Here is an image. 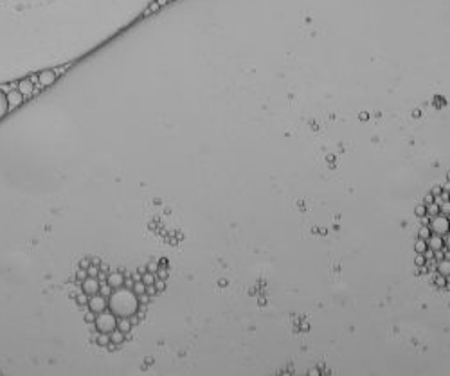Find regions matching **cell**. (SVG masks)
<instances>
[{"mask_svg": "<svg viewBox=\"0 0 450 376\" xmlns=\"http://www.w3.org/2000/svg\"><path fill=\"white\" fill-rule=\"evenodd\" d=\"M115 326H117V320H115V315L112 313V312H101V313L96 315V320H94L96 331L110 333L112 329H115Z\"/></svg>", "mask_w": 450, "mask_h": 376, "instance_id": "3", "label": "cell"}, {"mask_svg": "<svg viewBox=\"0 0 450 376\" xmlns=\"http://www.w3.org/2000/svg\"><path fill=\"white\" fill-rule=\"evenodd\" d=\"M125 340H126V335L123 333V331H119L117 328L112 329V331H110V342L117 344V351H119L121 347L125 345ZM117 351H115V353H117ZM115 353H114V355H115Z\"/></svg>", "mask_w": 450, "mask_h": 376, "instance_id": "12", "label": "cell"}, {"mask_svg": "<svg viewBox=\"0 0 450 376\" xmlns=\"http://www.w3.org/2000/svg\"><path fill=\"white\" fill-rule=\"evenodd\" d=\"M430 232H434V234H445V232H449V216L445 215H436L432 216V223H430Z\"/></svg>", "mask_w": 450, "mask_h": 376, "instance_id": "4", "label": "cell"}, {"mask_svg": "<svg viewBox=\"0 0 450 376\" xmlns=\"http://www.w3.org/2000/svg\"><path fill=\"white\" fill-rule=\"evenodd\" d=\"M425 207H427V215H429V218H432V216H436V215H440V205L434 204V202L427 204Z\"/></svg>", "mask_w": 450, "mask_h": 376, "instance_id": "17", "label": "cell"}, {"mask_svg": "<svg viewBox=\"0 0 450 376\" xmlns=\"http://www.w3.org/2000/svg\"><path fill=\"white\" fill-rule=\"evenodd\" d=\"M94 320H96V313L94 312H90V310H87L83 313V322L89 326V324H94Z\"/></svg>", "mask_w": 450, "mask_h": 376, "instance_id": "20", "label": "cell"}, {"mask_svg": "<svg viewBox=\"0 0 450 376\" xmlns=\"http://www.w3.org/2000/svg\"><path fill=\"white\" fill-rule=\"evenodd\" d=\"M432 200H434V196H432V194H429V196H427V198H425V202H427V204H430V202H432Z\"/></svg>", "mask_w": 450, "mask_h": 376, "instance_id": "30", "label": "cell"}, {"mask_svg": "<svg viewBox=\"0 0 450 376\" xmlns=\"http://www.w3.org/2000/svg\"><path fill=\"white\" fill-rule=\"evenodd\" d=\"M438 274L449 277V274H450V263H449V259H441V261H438Z\"/></svg>", "mask_w": 450, "mask_h": 376, "instance_id": "15", "label": "cell"}, {"mask_svg": "<svg viewBox=\"0 0 450 376\" xmlns=\"http://www.w3.org/2000/svg\"><path fill=\"white\" fill-rule=\"evenodd\" d=\"M430 234H432V232H430L429 227H421V229L418 230V236L421 238V240H427V238H429Z\"/></svg>", "mask_w": 450, "mask_h": 376, "instance_id": "24", "label": "cell"}, {"mask_svg": "<svg viewBox=\"0 0 450 376\" xmlns=\"http://www.w3.org/2000/svg\"><path fill=\"white\" fill-rule=\"evenodd\" d=\"M146 293L150 297H155V295H157V288H155V284H146Z\"/></svg>", "mask_w": 450, "mask_h": 376, "instance_id": "27", "label": "cell"}, {"mask_svg": "<svg viewBox=\"0 0 450 376\" xmlns=\"http://www.w3.org/2000/svg\"><path fill=\"white\" fill-rule=\"evenodd\" d=\"M18 90L22 92L24 97H31L32 92H34V83H32V79L27 78V76L18 79Z\"/></svg>", "mask_w": 450, "mask_h": 376, "instance_id": "9", "label": "cell"}, {"mask_svg": "<svg viewBox=\"0 0 450 376\" xmlns=\"http://www.w3.org/2000/svg\"><path fill=\"white\" fill-rule=\"evenodd\" d=\"M434 282L438 284V286H447V282H449V277L441 276V274H440V276L436 277V281H434Z\"/></svg>", "mask_w": 450, "mask_h": 376, "instance_id": "26", "label": "cell"}, {"mask_svg": "<svg viewBox=\"0 0 450 376\" xmlns=\"http://www.w3.org/2000/svg\"><path fill=\"white\" fill-rule=\"evenodd\" d=\"M414 251H416V254H423V252L427 251V241L419 238V240L414 243Z\"/></svg>", "mask_w": 450, "mask_h": 376, "instance_id": "18", "label": "cell"}, {"mask_svg": "<svg viewBox=\"0 0 450 376\" xmlns=\"http://www.w3.org/2000/svg\"><path fill=\"white\" fill-rule=\"evenodd\" d=\"M7 101H9V108H18V106L24 105V95L18 89H13L7 92Z\"/></svg>", "mask_w": 450, "mask_h": 376, "instance_id": "10", "label": "cell"}, {"mask_svg": "<svg viewBox=\"0 0 450 376\" xmlns=\"http://www.w3.org/2000/svg\"><path fill=\"white\" fill-rule=\"evenodd\" d=\"M168 2H173V0H168Z\"/></svg>", "mask_w": 450, "mask_h": 376, "instance_id": "31", "label": "cell"}, {"mask_svg": "<svg viewBox=\"0 0 450 376\" xmlns=\"http://www.w3.org/2000/svg\"><path fill=\"white\" fill-rule=\"evenodd\" d=\"M414 213H416L418 216H425V215H427V207H425V205H418Z\"/></svg>", "mask_w": 450, "mask_h": 376, "instance_id": "28", "label": "cell"}, {"mask_svg": "<svg viewBox=\"0 0 450 376\" xmlns=\"http://www.w3.org/2000/svg\"><path fill=\"white\" fill-rule=\"evenodd\" d=\"M152 2L0 0V85L87 56Z\"/></svg>", "mask_w": 450, "mask_h": 376, "instance_id": "1", "label": "cell"}, {"mask_svg": "<svg viewBox=\"0 0 450 376\" xmlns=\"http://www.w3.org/2000/svg\"><path fill=\"white\" fill-rule=\"evenodd\" d=\"M115 328L119 329V331H123L125 335H128L131 331V322L128 317H119V320H117V326Z\"/></svg>", "mask_w": 450, "mask_h": 376, "instance_id": "14", "label": "cell"}, {"mask_svg": "<svg viewBox=\"0 0 450 376\" xmlns=\"http://www.w3.org/2000/svg\"><path fill=\"white\" fill-rule=\"evenodd\" d=\"M449 213H450V205H449V200H447V202L440 204V215H447V216H449Z\"/></svg>", "mask_w": 450, "mask_h": 376, "instance_id": "25", "label": "cell"}, {"mask_svg": "<svg viewBox=\"0 0 450 376\" xmlns=\"http://www.w3.org/2000/svg\"><path fill=\"white\" fill-rule=\"evenodd\" d=\"M108 308L117 317H131L139 310V297L130 288H117V290H112L110 297H108Z\"/></svg>", "mask_w": 450, "mask_h": 376, "instance_id": "2", "label": "cell"}, {"mask_svg": "<svg viewBox=\"0 0 450 376\" xmlns=\"http://www.w3.org/2000/svg\"><path fill=\"white\" fill-rule=\"evenodd\" d=\"M425 241H427V249H430V251L436 252L443 249V240H441L440 234H430Z\"/></svg>", "mask_w": 450, "mask_h": 376, "instance_id": "11", "label": "cell"}, {"mask_svg": "<svg viewBox=\"0 0 450 376\" xmlns=\"http://www.w3.org/2000/svg\"><path fill=\"white\" fill-rule=\"evenodd\" d=\"M7 114H9V101H7V94L0 89V119H4Z\"/></svg>", "mask_w": 450, "mask_h": 376, "instance_id": "13", "label": "cell"}, {"mask_svg": "<svg viewBox=\"0 0 450 376\" xmlns=\"http://www.w3.org/2000/svg\"><path fill=\"white\" fill-rule=\"evenodd\" d=\"M99 279L97 277H87L83 282H81V292H85L87 295H96V293H99Z\"/></svg>", "mask_w": 450, "mask_h": 376, "instance_id": "7", "label": "cell"}, {"mask_svg": "<svg viewBox=\"0 0 450 376\" xmlns=\"http://www.w3.org/2000/svg\"><path fill=\"white\" fill-rule=\"evenodd\" d=\"M131 292L139 297V295H142V293H146V284H144L142 281H135L133 282V286H131Z\"/></svg>", "mask_w": 450, "mask_h": 376, "instance_id": "16", "label": "cell"}, {"mask_svg": "<svg viewBox=\"0 0 450 376\" xmlns=\"http://www.w3.org/2000/svg\"><path fill=\"white\" fill-rule=\"evenodd\" d=\"M155 279H157V277H155V274H152V272H144L141 277V281L144 282V284H153Z\"/></svg>", "mask_w": 450, "mask_h": 376, "instance_id": "19", "label": "cell"}, {"mask_svg": "<svg viewBox=\"0 0 450 376\" xmlns=\"http://www.w3.org/2000/svg\"><path fill=\"white\" fill-rule=\"evenodd\" d=\"M87 276L97 277L99 276V267H96V265H89V267H87Z\"/></svg>", "mask_w": 450, "mask_h": 376, "instance_id": "21", "label": "cell"}, {"mask_svg": "<svg viewBox=\"0 0 450 376\" xmlns=\"http://www.w3.org/2000/svg\"><path fill=\"white\" fill-rule=\"evenodd\" d=\"M99 293H101V295H103V297H106V299H108V297H110V293H112V288L108 286V284H103V282H101V286H99Z\"/></svg>", "mask_w": 450, "mask_h": 376, "instance_id": "22", "label": "cell"}, {"mask_svg": "<svg viewBox=\"0 0 450 376\" xmlns=\"http://www.w3.org/2000/svg\"><path fill=\"white\" fill-rule=\"evenodd\" d=\"M157 270H159V263H157V261H148V263H146V272L157 274Z\"/></svg>", "mask_w": 450, "mask_h": 376, "instance_id": "23", "label": "cell"}, {"mask_svg": "<svg viewBox=\"0 0 450 376\" xmlns=\"http://www.w3.org/2000/svg\"><path fill=\"white\" fill-rule=\"evenodd\" d=\"M56 79H58V74L54 72L53 68H43V70L38 72V83H40L42 89H49L51 85L56 83Z\"/></svg>", "mask_w": 450, "mask_h": 376, "instance_id": "6", "label": "cell"}, {"mask_svg": "<svg viewBox=\"0 0 450 376\" xmlns=\"http://www.w3.org/2000/svg\"><path fill=\"white\" fill-rule=\"evenodd\" d=\"M106 308H108V299L103 297L101 293H96V295H90L89 297V310L94 312L96 315L105 312Z\"/></svg>", "mask_w": 450, "mask_h": 376, "instance_id": "5", "label": "cell"}, {"mask_svg": "<svg viewBox=\"0 0 450 376\" xmlns=\"http://www.w3.org/2000/svg\"><path fill=\"white\" fill-rule=\"evenodd\" d=\"M425 263H427V259H425L423 254H418V256H416V265H418V267H423Z\"/></svg>", "mask_w": 450, "mask_h": 376, "instance_id": "29", "label": "cell"}, {"mask_svg": "<svg viewBox=\"0 0 450 376\" xmlns=\"http://www.w3.org/2000/svg\"><path fill=\"white\" fill-rule=\"evenodd\" d=\"M106 284L112 288V290H117V288H123L125 286V276L121 274V272H110L108 276H106Z\"/></svg>", "mask_w": 450, "mask_h": 376, "instance_id": "8", "label": "cell"}]
</instances>
